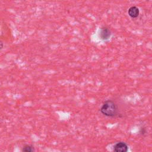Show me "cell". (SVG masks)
Wrapping results in <instances>:
<instances>
[{
    "mask_svg": "<svg viewBox=\"0 0 152 152\" xmlns=\"http://www.w3.org/2000/svg\"><path fill=\"white\" fill-rule=\"evenodd\" d=\"M4 42L0 40V50H1L4 48Z\"/></svg>",
    "mask_w": 152,
    "mask_h": 152,
    "instance_id": "52a82bcc",
    "label": "cell"
},
{
    "mask_svg": "<svg viewBox=\"0 0 152 152\" xmlns=\"http://www.w3.org/2000/svg\"><path fill=\"white\" fill-rule=\"evenodd\" d=\"M113 152H128V146L123 141H119L116 142L113 148Z\"/></svg>",
    "mask_w": 152,
    "mask_h": 152,
    "instance_id": "7a4b0ae2",
    "label": "cell"
},
{
    "mask_svg": "<svg viewBox=\"0 0 152 152\" xmlns=\"http://www.w3.org/2000/svg\"><path fill=\"white\" fill-rule=\"evenodd\" d=\"M22 152H34V148L32 145L26 144L23 146L21 150Z\"/></svg>",
    "mask_w": 152,
    "mask_h": 152,
    "instance_id": "5b68a950",
    "label": "cell"
},
{
    "mask_svg": "<svg viewBox=\"0 0 152 152\" xmlns=\"http://www.w3.org/2000/svg\"><path fill=\"white\" fill-rule=\"evenodd\" d=\"M100 113L107 117L114 118L119 115V109L117 104L112 100H107L103 102L100 108Z\"/></svg>",
    "mask_w": 152,
    "mask_h": 152,
    "instance_id": "6da1fadb",
    "label": "cell"
},
{
    "mask_svg": "<svg viewBox=\"0 0 152 152\" xmlns=\"http://www.w3.org/2000/svg\"><path fill=\"white\" fill-rule=\"evenodd\" d=\"M140 134L142 135H144L146 134V129L144 127H141L140 129Z\"/></svg>",
    "mask_w": 152,
    "mask_h": 152,
    "instance_id": "8992f818",
    "label": "cell"
},
{
    "mask_svg": "<svg viewBox=\"0 0 152 152\" xmlns=\"http://www.w3.org/2000/svg\"><path fill=\"white\" fill-rule=\"evenodd\" d=\"M128 13L131 18H136L139 15L140 10L136 6H132L128 9Z\"/></svg>",
    "mask_w": 152,
    "mask_h": 152,
    "instance_id": "277c9868",
    "label": "cell"
},
{
    "mask_svg": "<svg viewBox=\"0 0 152 152\" xmlns=\"http://www.w3.org/2000/svg\"><path fill=\"white\" fill-rule=\"evenodd\" d=\"M111 36V31L107 27H102L100 28L99 37L102 40H108Z\"/></svg>",
    "mask_w": 152,
    "mask_h": 152,
    "instance_id": "3957f363",
    "label": "cell"
}]
</instances>
